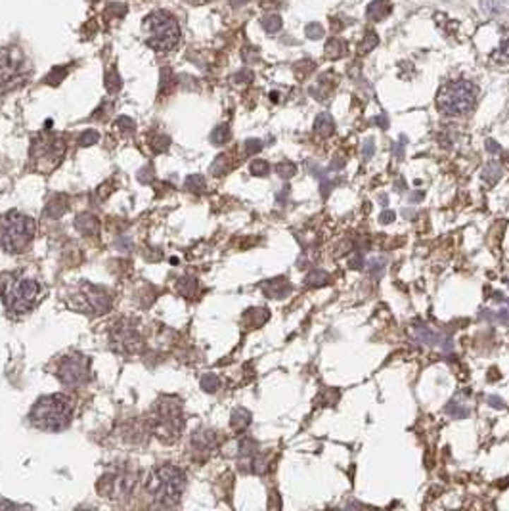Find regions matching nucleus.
I'll return each mask as SVG.
<instances>
[{
	"instance_id": "obj_1",
	"label": "nucleus",
	"mask_w": 509,
	"mask_h": 511,
	"mask_svg": "<svg viewBox=\"0 0 509 511\" xmlns=\"http://www.w3.org/2000/svg\"><path fill=\"white\" fill-rule=\"evenodd\" d=\"M186 486V475L174 465H159L148 477L145 488L155 502L163 505L179 504Z\"/></svg>"
},
{
	"instance_id": "obj_2",
	"label": "nucleus",
	"mask_w": 509,
	"mask_h": 511,
	"mask_svg": "<svg viewBox=\"0 0 509 511\" xmlns=\"http://www.w3.org/2000/svg\"><path fill=\"white\" fill-rule=\"evenodd\" d=\"M0 293H2V299H4L8 311L12 314H25L37 305L40 286L35 279L6 274L0 278Z\"/></svg>"
},
{
	"instance_id": "obj_3",
	"label": "nucleus",
	"mask_w": 509,
	"mask_h": 511,
	"mask_svg": "<svg viewBox=\"0 0 509 511\" xmlns=\"http://www.w3.org/2000/svg\"><path fill=\"white\" fill-rule=\"evenodd\" d=\"M73 416V400L66 395H50L37 400L31 410V421L44 431H60L69 425Z\"/></svg>"
},
{
	"instance_id": "obj_4",
	"label": "nucleus",
	"mask_w": 509,
	"mask_h": 511,
	"mask_svg": "<svg viewBox=\"0 0 509 511\" xmlns=\"http://www.w3.org/2000/svg\"><path fill=\"white\" fill-rule=\"evenodd\" d=\"M35 236V222L21 212L0 217V246L8 253H23Z\"/></svg>"
},
{
	"instance_id": "obj_5",
	"label": "nucleus",
	"mask_w": 509,
	"mask_h": 511,
	"mask_svg": "<svg viewBox=\"0 0 509 511\" xmlns=\"http://www.w3.org/2000/svg\"><path fill=\"white\" fill-rule=\"evenodd\" d=\"M144 29L148 33V44L157 52L172 50L180 40L179 21L169 12L150 13L144 21Z\"/></svg>"
},
{
	"instance_id": "obj_6",
	"label": "nucleus",
	"mask_w": 509,
	"mask_h": 511,
	"mask_svg": "<svg viewBox=\"0 0 509 511\" xmlns=\"http://www.w3.org/2000/svg\"><path fill=\"white\" fill-rule=\"evenodd\" d=\"M477 102V88L469 80H454L441 88L436 104L446 115H463L473 109Z\"/></svg>"
},
{
	"instance_id": "obj_7",
	"label": "nucleus",
	"mask_w": 509,
	"mask_h": 511,
	"mask_svg": "<svg viewBox=\"0 0 509 511\" xmlns=\"http://www.w3.org/2000/svg\"><path fill=\"white\" fill-rule=\"evenodd\" d=\"M184 429V414L182 406L174 399L159 400L157 410H155V419H153V431L159 438H163L167 443L176 440L180 431Z\"/></svg>"
},
{
	"instance_id": "obj_8",
	"label": "nucleus",
	"mask_w": 509,
	"mask_h": 511,
	"mask_svg": "<svg viewBox=\"0 0 509 511\" xmlns=\"http://www.w3.org/2000/svg\"><path fill=\"white\" fill-rule=\"evenodd\" d=\"M136 483H138V473L119 469V471L107 473L106 477H102L98 488L102 494H106L107 498L117 500L131 496L136 488Z\"/></svg>"
},
{
	"instance_id": "obj_9",
	"label": "nucleus",
	"mask_w": 509,
	"mask_h": 511,
	"mask_svg": "<svg viewBox=\"0 0 509 511\" xmlns=\"http://www.w3.org/2000/svg\"><path fill=\"white\" fill-rule=\"evenodd\" d=\"M90 378V366L86 356L80 354H71L66 359L60 360L58 364V379H60L64 385L77 387L86 383Z\"/></svg>"
},
{
	"instance_id": "obj_10",
	"label": "nucleus",
	"mask_w": 509,
	"mask_h": 511,
	"mask_svg": "<svg viewBox=\"0 0 509 511\" xmlns=\"http://www.w3.org/2000/svg\"><path fill=\"white\" fill-rule=\"evenodd\" d=\"M31 152H33V160L37 163H44L42 171L48 173L56 169L64 157V144L58 138H44L42 142H35Z\"/></svg>"
},
{
	"instance_id": "obj_11",
	"label": "nucleus",
	"mask_w": 509,
	"mask_h": 511,
	"mask_svg": "<svg viewBox=\"0 0 509 511\" xmlns=\"http://www.w3.org/2000/svg\"><path fill=\"white\" fill-rule=\"evenodd\" d=\"M112 345L119 352H134L138 351L142 345V339H140L136 327L126 322H119L112 330Z\"/></svg>"
},
{
	"instance_id": "obj_12",
	"label": "nucleus",
	"mask_w": 509,
	"mask_h": 511,
	"mask_svg": "<svg viewBox=\"0 0 509 511\" xmlns=\"http://www.w3.org/2000/svg\"><path fill=\"white\" fill-rule=\"evenodd\" d=\"M80 301H83V311H90L94 314H102L112 306V297L107 295L106 289H102L98 286H88L85 284L79 293Z\"/></svg>"
},
{
	"instance_id": "obj_13",
	"label": "nucleus",
	"mask_w": 509,
	"mask_h": 511,
	"mask_svg": "<svg viewBox=\"0 0 509 511\" xmlns=\"http://www.w3.org/2000/svg\"><path fill=\"white\" fill-rule=\"evenodd\" d=\"M21 54L16 48H4L0 50V87L10 85L21 71Z\"/></svg>"
},
{
	"instance_id": "obj_14",
	"label": "nucleus",
	"mask_w": 509,
	"mask_h": 511,
	"mask_svg": "<svg viewBox=\"0 0 509 511\" xmlns=\"http://www.w3.org/2000/svg\"><path fill=\"white\" fill-rule=\"evenodd\" d=\"M75 226H77V230H80L83 234H96L100 230L98 219L92 217V215H88V212L79 215L77 220H75Z\"/></svg>"
},
{
	"instance_id": "obj_15",
	"label": "nucleus",
	"mask_w": 509,
	"mask_h": 511,
	"mask_svg": "<svg viewBox=\"0 0 509 511\" xmlns=\"http://www.w3.org/2000/svg\"><path fill=\"white\" fill-rule=\"evenodd\" d=\"M347 54V42L341 39H331L328 40V44H325V50H324V56L328 60H337L341 56Z\"/></svg>"
},
{
	"instance_id": "obj_16",
	"label": "nucleus",
	"mask_w": 509,
	"mask_h": 511,
	"mask_svg": "<svg viewBox=\"0 0 509 511\" xmlns=\"http://www.w3.org/2000/svg\"><path fill=\"white\" fill-rule=\"evenodd\" d=\"M291 289V286L285 282L284 278L282 279H272V282H268L265 286V291L270 295V297H274V299H280V297H284V295H287Z\"/></svg>"
},
{
	"instance_id": "obj_17",
	"label": "nucleus",
	"mask_w": 509,
	"mask_h": 511,
	"mask_svg": "<svg viewBox=\"0 0 509 511\" xmlns=\"http://www.w3.org/2000/svg\"><path fill=\"white\" fill-rule=\"evenodd\" d=\"M390 13V4L389 2H385V0H377L373 2L370 8H368V16H370L371 20H383L385 16H389Z\"/></svg>"
},
{
	"instance_id": "obj_18",
	"label": "nucleus",
	"mask_w": 509,
	"mask_h": 511,
	"mask_svg": "<svg viewBox=\"0 0 509 511\" xmlns=\"http://www.w3.org/2000/svg\"><path fill=\"white\" fill-rule=\"evenodd\" d=\"M318 134H322V136H330L333 133V121L328 113H322L320 117L316 119V125H314Z\"/></svg>"
},
{
	"instance_id": "obj_19",
	"label": "nucleus",
	"mask_w": 509,
	"mask_h": 511,
	"mask_svg": "<svg viewBox=\"0 0 509 511\" xmlns=\"http://www.w3.org/2000/svg\"><path fill=\"white\" fill-rule=\"evenodd\" d=\"M490 60H492V64H500V66L509 64V40H503L502 44L492 52Z\"/></svg>"
},
{
	"instance_id": "obj_20",
	"label": "nucleus",
	"mask_w": 509,
	"mask_h": 511,
	"mask_svg": "<svg viewBox=\"0 0 509 511\" xmlns=\"http://www.w3.org/2000/svg\"><path fill=\"white\" fill-rule=\"evenodd\" d=\"M106 88H107V92H112L115 94L117 90H121V77L119 73H117V69L115 67H112L109 71L106 73Z\"/></svg>"
},
{
	"instance_id": "obj_21",
	"label": "nucleus",
	"mask_w": 509,
	"mask_h": 511,
	"mask_svg": "<svg viewBox=\"0 0 509 511\" xmlns=\"http://www.w3.org/2000/svg\"><path fill=\"white\" fill-rule=\"evenodd\" d=\"M377 40H379L377 35L373 31H368V33L364 35L362 42L358 44V54H368L370 50H373L377 47Z\"/></svg>"
},
{
	"instance_id": "obj_22",
	"label": "nucleus",
	"mask_w": 509,
	"mask_h": 511,
	"mask_svg": "<svg viewBox=\"0 0 509 511\" xmlns=\"http://www.w3.org/2000/svg\"><path fill=\"white\" fill-rule=\"evenodd\" d=\"M228 138H230V128H228L226 125L217 126V128H215V131H212V134H211L212 144H217V146H222V144H224Z\"/></svg>"
},
{
	"instance_id": "obj_23",
	"label": "nucleus",
	"mask_w": 509,
	"mask_h": 511,
	"mask_svg": "<svg viewBox=\"0 0 509 511\" xmlns=\"http://www.w3.org/2000/svg\"><path fill=\"white\" fill-rule=\"evenodd\" d=\"M247 425H249V414L245 410L234 411V416H232V427L238 429V431H241V429L247 427Z\"/></svg>"
},
{
	"instance_id": "obj_24",
	"label": "nucleus",
	"mask_w": 509,
	"mask_h": 511,
	"mask_svg": "<svg viewBox=\"0 0 509 511\" xmlns=\"http://www.w3.org/2000/svg\"><path fill=\"white\" fill-rule=\"evenodd\" d=\"M186 188H188L190 192H201V190H205V180H203V176H199V174H192V176H188V180H186Z\"/></svg>"
},
{
	"instance_id": "obj_25",
	"label": "nucleus",
	"mask_w": 509,
	"mask_h": 511,
	"mask_svg": "<svg viewBox=\"0 0 509 511\" xmlns=\"http://www.w3.org/2000/svg\"><path fill=\"white\" fill-rule=\"evenodd\" d=\"M263 27H265L268 33H276L280 27H282V20H280V16H266L265 20H263Z\"/></svg>"
},
{
	"instance_id": "obj_26",
	"label": "nucleus",
	"mask_w": 509,
	"mask_h": 511,
	"mask_svg": "<svg viewBox=\"0 0 509 511\" xmlns=\"http://www.w3.org/2000/svg\"><path fill=\"white\" fill-rule=\"evenodd\" d=\"M218 378L217 375H212V373H207V375H203V379H201V387L205 389L207 392H215L218 389Z\"/></svg>"
},
{
	"instance_id": "obj_27",
	"label": "nucleus",
	"mask_w": 509,
	"mask_h": 511,
	"mask_svg": "<svg viewBox=\"0 0 509 511\" xmlns=\"http://www.w3.org/2000/svg\"><path fill=\"white\" fill-rule=\"evenodd\" d=\"M268 163L263 160H255L251 163V174H255V176H266L268 174Z\"/></svg>"
},
{
	"instance_id": "obj_28",
	"label": "nucleus",
	"mask_w": 509,
	"mask_h": 511,
	"mask_svg": "<svg viewBox=\"0 0 509 511\" xmlns=\"http://www.w3.org/2000/svg\"><path fill=\"white\" fill-rule=\"evenodd\" d=\"M276 171H278L280 176L289 179V176H293V174L297 173V167L293 165V163H289V161H284V163H280V165L276 167Z\"/></svg>"
},
{
	"instance_id": "obj_29",
	"label": "nucleus",
	"mask_w": 509,
	"mask_h": 511,
	"mask_svg": "<svg viewBox=\"0 0 509 511\" xmlns=\"http://www.w3.org/2000/svg\"><path fill=\"white\" fill-rule=\"evenodd\" d=\"M98 140H100V134L96 133V131H86V133L80 134L79 144L80 146H92V144H96Z\"/></svg>"
},
{
	"instance_id": "obj_30",
	"label": "nucleus",
	"mask_w": 509,
	"mask_h": 511,
	"mask_svg": "<svg viewBox=\"0 0 509 511\" xmlns=\"http://www.w3.org/2000/svg\"><path fill=\"white\" fill-rule=\"evenodd\" d=\"M66 73H67L66 67H54L52 73L47 77V83H48V85H58V83H60V80L66 77Z\"/></svg>"
},
{
	"instance_id": "obj_31",
	"label": "nucleus",
	"mask_w": 509,
	"mask_h": 511,
	"mask_svg": "<svg viewBox=\"0 0 509 511\" xmlns=\"http://www.w3.org/2000/svg\"><path fill=\"white\" fill-rule=\"evenodd\" d=\"M152 148H153V152H165L167 148H169V138L167 136H157V138H153L152 142Z\"/></svg>"
},
{
	"instance_id": "obj_32",
	"label": "nucleus",
	"mask_w": 509,
	"mask_h": 511,
	"mask_svg": "<svg viewBox=\"0 0 509 511\" xmlns=\"http://www.w3.org/2000/svg\"><path fill=\"white\" fill-rule=\"evenodd\" d=\"M318 279L325 282V279H328V274L322 272V270H316V272L312 274V276H309V284H312V286H320V282H318Z\"/></svg>"
},
{
	"instance_id": "obj_33",
	"label": "nucleus",
	"mask_w": 509,
	"mask_h": 511,
	"mask_svg": "<svg viewBox=\"0 0 509 511\" xmlns=\"http://www.w3.org/2000/svg\"><path fill=\"white\" fill-rule=\"evenodd\" d=\"M261 148H263V144H261L258 140H249V142L245 144V150H247V153H249V155H253V153H257L258 150H261Z\"/></svg>"
},
{
	"instance_id": "obj_34",
	"label": "nucleus",
	"mask_w": 509,
	"mask_h": 511,
	"mask_svg": "<svg viewBox=\"0 0 509 511\" xmlns=\"http://www.w3.org/2000/svg\"><path fill=\"white\" fill-rule=\"evenodd\" d=\"M117 126H119V128H123V131H126V133H128V131H133V128H134V123H133V121H131V119H128V117H121V119L117 121Z\"/></svg>"
},
{
	"instance_id": "obj_35",
	"label": "nucleus",
	"mask_w": 509,
	"mask_h": 511,
	"mask_svg": "<svg viewBox=\"0 0 509 511\" xmlns=\"http://www.w3.org/2000/svg\"><path fill=\"white\" fill-rule=\"evenodd\" d=\"M393 219H395V212L393 211L383 212V215H381V222H393Z\"/></svg>"
},
{
	"instance_id": "obj_36",
	"label": "nucleus",
	"mask_w": 509,
	"mask_h": 511,
	"mask_svg": "<svg viewBox=\"0 0 509 511\" xmlns=\"http://www.w3.org/2000/svg\"><path fill=\"white\" fill-rule=\"evenodd\" d=\"M245 2H247V0H232V4H234V6H241V4H245Z\"/></svg>"
},
{
	"instance_id": "obj_37",
	"label": "nucleus",
	"mask_w": 509,
	"mask_h": 511,
	"mask_svg": "<svg viewBox=\"0 0 509 511\" xmlns=\"http://www.w3.org/2000/svg\"><path fill=\"white\" fill-rule=\"evenodd\" d=\"M192 4H205V2H209V0H190Z\"/></svg>"
}]
</instances>
